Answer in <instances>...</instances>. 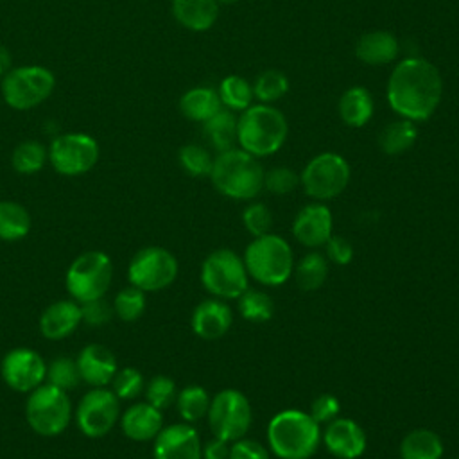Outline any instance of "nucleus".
<instances>
[{"instance_id": "a19ab883", "label": "nucleus", "mask_w": 459, "mask_h": 459, "mask_svg": "<svg viewBox=\"0 0 459 459\" xmlns=\"http://www.w3.org/2000/svg\"><path fill=\"white\" fill-rule=\"evenodd\" d=\"M111 385H113L111 391L117 394L118 400H133L145 387L142 373L138 369H134V368L117 369V373H115V377L111 380Z\"/></svg>"}, {"instance_id": "e433bc0d", "label": "nucleus", "mask_w": 459, "mask_h": 459, "mask_svg": "<svg viewBox=\"0 0 459 459\" xmlns=\"http://www.w3.org/2000/svg\"><path fill=\"white\" fill-rule=\"evenodd\" d=\"M113 310L126 323L136 321L143 314V310H145V292L136 289V287H133V285L122 289L115 296Z\"/></svg>"}, {"instance_id": "a18cd8bd", "label": "nucleus", "mask_w": 459, "mask_h": 459, "mask_svg": "<svg viewBox=\"0 0 459 459\" xmlns=\"http://www.w3.org/2000/svg\"><path fill=\"white\" fill-rule=\"evenodd\" d=\"M339 411H341V403L339 400L330 394V393H323L319 396H316L310 403V411L308 414L319 423V425H326L328 421L335 420L339 416Z\"/></svg>"}, {"instance_id": "f3484780", "label": "nucleus", "mask_w": 459, "mask_h": 459, "mask_svg": "<svg viewBox=\"0 0 459 459\" xmlns=\"http://www.w3.org/2000/svg\"><path fill=\"white\" fill-rule=\"evenodd\" d=\"M197 430L183 421L163 427L154 437V459H203Z\"/></svg>"}, {"instance_id": "7c9ffc66", "label": "nucleus", "mask_w": 459, "mask_h": 459, "mask_svg": "<svg viewBox=\"0 0 459 459\" xmlns=\"http://www.w3.org/2000/svg\"><path fill=\"white\" fill-rule=\"evenodd\" d=\"M418 138V129L412 120L402 118L387 124L380 136L378 143L385 154H402L409 151Z\"/></svg>"}, {"instance_id": "de8ad7c7", "label": "nucleus", "mask_w": 459, "mask_h": 459, "mask_svg": "<svg viewBox=\"0 0 459 459\" xmlns=\"http://www.w3.org/2000/svg\"><path fill=\"white\" fill-rule=\"evenodd\" d=\"M323 247H325L326 260L337 265H346L353 258V246L344 237L332 235Z\"/></svg>"}, {"instance_id": "c85d7f7f", "label": "nucleus", "mask_w": 459, "mask_h": 459, "mask_svg": "<svg viewBox=\"0 0 459 459\" xmlns=\"http://www.w3.org/2000/svg\"><path fill=\"white\" fill-rule=\"evenodd\" d=\"M237 117L228 109H219L204 124V136L219 151H230L237 143Z\"/></svg>"}, {"instance_id": "09e8293b", "label": "nucleus", "mask_w": 459, "mask_h": 459, "mask_svg": "<svg viewBox=\"0 0 459 459\" xmlns=\"http://www.w3.org/2000/svg\"><path fill=\"white\" fill-rule=\"evenodd\" d=\"M203 459H228L230 457V443L219 437H212L201 448Z\"/></svg>"}, {"instance_id": "a878e982", "label": "nucleus", "mask_w": 459, "mask_h": 459, "mask_svg": "<svg viewBox=\"0 0 459 459\" xmlns=\"http://www.w3.org/2000/svg\"><path fill=\"white\" fill-rule=\"evenodd\" d=\"M339 115L350 127H362L373 115V99L362 86H351L339 99Z\"/></svg>"}, {"instance_id": "6ab92c4d", "label": "nucleus", "mask_w": 459, "mask_h": 459, "mask_svg": "<svg viewBox=\"0 0 459 459\" xmlns=\"http://www.w3.org/2000/svg\"><path fill=\"white\" fill-rule=\"evenodd\" d=\"M233 323V312L224 299L208 298L192 312V330L204 341H215L226 335Z\"/></svg>"}, {"instance_id": "79ce46f5", "label": "nucleus", "mask_w": 459, "mask_h": 459, "mask_svg": "<svg viewBox=\"0 0 459 459\" xmlns=\"http://www.w3.org/2000/svg\"><path fill=\"white\" fill-rule=\"evenodd\" d=\"M242 222L249 235L262 237L265 233H271L273 215L264 203H251L242 212Z\"/></svg>"}, {"instance_id": "4468645a", "label": "nucleus", "mask_w": 459, "mask_h": 459, "mask_svg": "<svg viewBox=\"0 0 459 459\" xmlns=\"http://www.w3.org/2000/svg\"><path fill=\"white\" fill-rule=\"evenodd\" d=\"M52 167L65 176H79L88 172L99 160L97 142L84 133H70L57 136L48 152Z\"/></svg>"}, {"instance_id": "4be33fe9", "label": "nucleus", "mask_w": 459, "mask_h": 459, "mask_svg": "<svg viewBox=\"0 0 459 459\" xmlns=\"http://www.w3.org/2000/svg\"><path fill=\"white\" fill-rule=\"evenodd\" d=\"M120 427L133 441H151L163 429V414L151 403L138 402L122 414Z\"/></svg>"}, {"instance_id": "aec40b11", "label": "nucleus", "mask_w": 459, "mask_h": 459, "mask_svg": "<svg viewBox=\"0 0 459 459\" xmlns=\"http://www.w3.org/2000/svg\"><path fill=\"white\" fill-rule=\"evenodd\" d=\"M75 362L81 373V380H84L91 387H104L111 384L118 369L115 355L102 344L84 346L79 351Z\"/></svg>"}, {"instance_id": "39448f33", "label": "nucleus", "mask_w": 459, "mask_h": 459, "mask_svg": "<svg viewBox=\"0 0 459 459\" xmlns=\"http://www.w3.org/2000/svg\"><path fill=\"white\" fill-rule=\"evenodd\" d=\"M287 138V120L280 109L256 104L244 109L237 122V142L240 149L260 158L274 154Z\"/></svg>"}, {"instance_id": "9d476101", "label": "nucleus", "mask_w": 459, "mask_h": 459, "mask_svg": "<svg viewBox=\"0 0 459 459\" xmlns=\"http://www.w3.org/2000/svg\"><path fill=\"white\" fill-rule=\"evenodd\" d=\"M350 176V165L341 154L321 152L305 165L299 174V185L308 197L323 203L342 194Z\"/></svg>"}, {"instance_id": "dca6fc26", "label": "nucleus", "mask_w": 459, "mask_h": 459, "mask_svg": "<svg viewBox=\"0 0 459 459\" xmlns=\"http://www.w3.org/2000/svg\"><path fill=\"white\" fill-rule=\"evenodd\" d=\"M325 448L337 459H359L368 446L364 429L350 418H335L321 432Z\"/></svg>"}, {"instance_id": "412c9836", "label": "nucleus", "mask_w": 459, "mask_h": 459, "mask_svg": "<svg viewBox=\"0 0 459 459\" xmlns=\"http://www.w3.org/2000/svg\"><path fill=\"white\" fill-rule=\"evenodd\" d=\"M81 321V305L75 299H59L43 310L39 317V332L48 341H61L68 337Z\"/></svg>"}, {"instance_id": "0eeeda50", "label": "nucleus", "mask_w": 459, "mask_h": 459, "mask_svg": "<svg viewBox=\"0 0 459 459\" xmlns=\"http://www.w3.org/2000/svg\"><path fill=\"white\" fill-rule=\"evenodd\" d=\"M203 287L219 299H237L249 287V274L242 256L233 249L212 251L201 265Z\"/></svg>"}, {"instance_id": "20e7f679", "label": "nucleus", "mask_w": 459, "mask_h": 459, "mask_svg": "<svg viewBox=\"0 0 459 459\" xmlns=\"http://www.w3.org/2000/svg\"><path fill=\"white\" fill-rule=\"evenodd\" d=\"M242 260L249 278L265 287L283 285L294 271L290 244L274 233L255 237L247 244Z\"/></svg>"}, {"instance_id": "a211bd4d", "label": "nucleus", "mask_w": 459, "mask_h": 459, "mask_svg": "<svg viewBox=\"0 0 459 459\" xmlns=\"http://www.w3.org/2000/svg\"><path fill=\"white\" fill-rule=\"evenodd\" d=\"M292 235L305 247H323L333 235V217L330 208L319 201L303 206L294 217Z\"/></svg>"}, {"instance_id": "6e6552de", "label": "nucleus", "mask_w": 459, "mask_h": 459, "mask_svg": "<svg viewBox=\"0 0 459 459\" xmlns=\"http://www.w3.org/2000/svg\"><path fill=\"white\" fill-rule=\"evenodd\" d=\"M113 265L106 253L86 251L79 255L68 267L65 283L68 294L77 303L104 298L111 285Z\"/></svg>"}, {"instance_id": "37998d69", "label": "nucleus", "mask_w": 459, "mask_h": 459, "mask_svg": "<svg viewBox=\"0 0 459 459\" xmlns=\"http://www.w3.org/2000/svg\"><path fill=\"white\" fill-rule=\"evenodd\" d=\"M299 185V176L289 167H274L264 174V188L276 195H287Z\"/></svg>"}, {"instance_id": "c03bdc74", "label": "nucleus", "mask_w": 459, "mask_h": 459, "mask_svg": "<svg viewBox=\"0 0 459 459\" xmlns=\"http://www.w3.org/2000/svg\"><path fill=\"white\" fill-rule=\"evenodd\" d=\"M113 314V307L104 298L81 303V316L88 326H104L111 321Z\"/></svg>"}, {"instance_id": "c9c22d12", "label": "nucleus", "mask_w": 459, "mask_h": 459, "mask_svg": "<svg viewBox=\"0 0 459 459\" xmlns=\"http://www.w3.org/2000/svg\"><path fill=\"white\" fill-rule=\"evenodd\" d=\"M45 158H47V151L39 142L36 140L22 142L13 152V167L20 174H34L43 167Z\"/></svg>"}, {"instance_id": "f704fd0d", "label": "nucleus", "mask_w": 459, "mask_h": 459, "mask_svg": "<svg viewBox=\"0 0 459 459\" xmlns=\"http://www.w3.org/2000/svg\"><path fill=\"white\" fill-rule=\"evenodd\" d=\"M289 90V79L280 70H265L262 72L253 86V95L262 102H274L281 99Z\"/></svg>"}, {"instance_id": "8fccbe9b", "label": "nucleus", "mask_w": 459, "mask_h": 459, "mask_svg": "<svg viewBox=\"0 0 459 459\" xmlns=\"http://www.w3.org/2000/svg\"><path fill=\"white\" fill-rule=\"evenodd\" d=\"M9 66H11V56H9V52L0 45V75L5 74V72L9 70Z\"/></svg>"}, {"instance_id": "4c0bfd02", "label": "nucleus", "mask_w": 459, "mask_h": 459, "mask_svg": "<svg viewBox=\"0 0 459 459\" xmlns=\"http://www.w3.org/2000/svg\"><path fill=\"white\" fill-rule=\"evenodd\" d=\"M179 163L186 174L194 178H203V176H210L213 167V158L204 147L195 143H186L179 149Z\"/></svg>"}, {"instance_id": "c756f323", "label": "nucleus", "mask_w": 459, "mask_h": 459, "mask_svg": "<svg viewBox=\"0 0 459 459\" xmlns=\"http://www.w3.org/2000/svg\"><path fill=\"white\" fill-rule=\"evenodd\" d=\"M30 231L29 212L14 201H0V240H22Z\"/></svg>"}, {"instance_id": "ea45409f", "label": "nucleus", "mask_w": 459, "mask_h": 459, "mask_svg": "<svg viewBox=\"0 0 459 459\" xmlns=\"http://www.w3.org/2000/svg\"><path fill=\"white\" fill-rule=\"evenodd\" d=\"M143 389H145V402L151 403L152 407L160 409V411L170 407L176 402V396H178V389H176L174 380L170 377H165V375L152 377Z\"/></svg>"}, {"instance_id": "bb28decb", "label": "nucleus", "mask_w": 459, "mask_h": 459, "mask_svg": "<svg viewBox=\"0 0 459 459\" xmlns=\"http://www.w3.org/2000/svg\"><path fill=\"white\" fill-rule=\"evenodd\" d=\"M221 97L212 88H194L188 90L181 100L179 109L181 113L194 122H206L221 109Z\"/></svg>"}, {"instance_id": "cd10ccee", "label": "nucleus", "mask_w": 459, "mask_h": 459, "mask_svg": "<svg viewBox=\"0 0 459 459\" xmlns=\"http://www.w3.org/2000/svg\"><path fill=\"white\" fill-rule=\"evenodd\" d=\"M294 280L301 290H317L328 274V260L321 251H308L303 258L294 264Z\"/></svg>"}, {"instance_id": "1a4fd4ad", "label": "nucleus", "mask_w": 459, "mask_h": 459, "mask_svg": "<svg viewBox=\"0 0 459 459\" xmlns=\"http://www.w3.org/2000/svg\"><path fill=\"white\" fill-rule=\"evenodd\" d=\"M206 418L213 437L233 443L249 432L253 421L251 403L244 393L222 389L210 400Z\"/></svg>"}, {"instance_id": "7ed1b4c3", "label": "nucleus", "mask_w": 459, "mask_h": 459, "mask_svg": "<svg viewBox=\"0 0 459 459\" xmlns=\"http://www.w3.org/2000/svg\"><path fill=\"white\" fill-rule=\"evenodd\" d=\"M264 169L256 156L244 149L219 152L210 172L213 186L226 197L237 201L255 199L264 188Z\"/></svg>"}, {"instance_id": "ddd939ff", "label": "nucleus", "mask_w": 459, "mask_h": 459, "mask_svg": "<svg viewBox=\"0 0 459 459\" xmlns=\"http://www.w3.org/2000/svg\"><path fill=\"white\" fill-rule=\"evenodd\" d=\"M118 414L120 400L117 394L104 387H93L81 398L75 409V423L84 436L102 437L115 427Z\"/></svg>"}, {"instance_id": "393cba45", "label": "nucleus", "mask_w": 459, "mask_h": 459, "mask_svg": "<svg viewBox=\"0 0 459 459\" xmlns=\"http://www.w3.org/2000/svg\"><path fill=\"white\" fill-rule=\"evenodd\" d=\"M443 452L441 437L430 429H414L400 443V459H441Z\"/></svg>"}, {"instance_id": "3c124183", "label": "nucleus", "mask_w": 459, "mask_h": 459, "mask_svg": "<svg viewBox=\"0 0 459 459\" xmlns=\"http://www.w3.org/2000/svg\"><path fill=\"white\" fill-rule=\"evenodd\" d=\"M219 5L222 4V5H231V4H237L238 0H215Z\"/></svg>"}, {"instance_id": "b1692460", "label": "nucleus", "mask_w": 459, "mask_h": 459, "mask_svg": "<svg viewBox=\"0 0 459 459\" xmlns=\"http://www.w3.org/2000/svg\"><path fill=\"white\" fill-rule=\"evenodd\" d=\"M172 14L183 27L201 32L215 23L219 4L215 0H172Z\"/></svg>"}, {"instance_id": "49530a36", "label": "nucleus", "mask_w": 459, "mask_h": 459, "mask_svg": "<svg viewBox=\"0 0 459 459\" xmlns=\"http://www.w3.org/2000/svg\"><path fill=\"white\" fill-rule=\"evenodd\" d=\"M228 459H269V450L249 437H240L230 443V457Z\"/></svg>"}, {"instance_id": "9b49d317", "label": "nucleus", "mask_w": 459, "mask_h": 459, "mask_svg": "<svg viewBox=\"0 0 459 459\" xmlns=\"http://www.w3.org/2000/svg\"><path fill=\"white\" fill-rule=\"evenodd\" d=\"M176 256L160 246H149L134 253L129 262V283L143 292H154L169 287L178 276Z\"/></svg>"}, {"instance_id": "473e14b6", "label": "nucleus", "mask_w": 459, "mask_h": 459, "mask_svg": "<svg viewBox=\"0 0 459 459\" xmlns=\"http://www.w3.org/2000/svg\"><path fill=\"white\" fill-rule=\"evenodd\" d=\"M238 312L244 319L251 323H265L273 317L274 303L271 296L260 289L247 287L238 298Z\"/></svg>"}, {"instance_id": "2f4dec72", "label": "nucleus", "mask_w": 459, "mask_h": 459, "mask_svg": "<svg viewBox=\"0 0 459 459\" xmlns=\"http://www.w3.org/2000/svg\"><path fill=\"white\" fill-rule=\"evenodd\" d=\"M210 396L201 385H186L176 396V407L183 421L194 423L206 416L210 407Z\"/></svg>"}, {"instance_id": "f257e3e1", "label": "nucleus", "mask_w": 459, "mask_h": 459, "mask_svg": "<svg viewBox=\"0 0 459 459\" xmlns=\"http://www.w3.org/2000/svg\"><path fill=\"white\" fill-rule=\"evenodd\" d=\"M443 82L437 68L423 57L400 61L387 82V100L407 120H427L441 100Z\"/></svg>"}, {"instance_id": "f8f14e48", "label": "nucleus", "mask_w": 459, "mask_h": 459, "mask_svg": "<svg viewBox=\"0 0 459 459\" xmlns=\"http://www.w3.org/2000/svg\"><path fill=\"white\" fill-rule=\"evenodd\" d=\"M54 75L43 66H22L9 72L2 82V95L14 109H29L43 102L54 88Z\"/></svg>"}, {"instance_id": "f03ea898", "label": "nucleus", "mask_w": 459, "mask_h": 459, "mask_svg": "<svg viewBox=\"0 0 459 459\" xmlns=\"http://www.w3.org/2000/svg\"><path fill=\"white\" fill-rule=\"evenodd\" d=\"M321 425L301 409L276 412L267 425V445L280 459H308L321 445Z\"/></svg>"}, {"instance_id": "2eb2a0df", "label": "nucleus", "mask_w": 459, "mask_h": 459, "mask_svg": "<svg viewBox=\"0 0 459 459\" xmlns=\"http://www.w3.org/2000/svg\"><path fill=\"white\" fill-rule=\"evenodd\" d=\"M0 373L11 389L30 393L47 378V364L43 357L30 348H13L4 355Z\"/></svg>"}, {"instance_id": "5701e85b", "label": "nucleus", "mask_w": 459, "mask_h": 459, "mask_svg": "<svg viewBox=\"0 0 459 459\" xmlns=\"http://www.w3.org/2000/svg\"><path fill=\"white\" fill-rule=\"evenodd\" d=\"M355 54L368 65H387L398 56V39L387 30L366 32L355 45Z\"/></svg>"}, {"instance_id": "72a5a7b5", "label": "nucleus", "mask_w": 459, "mask_h": 459, "mask_svg": "<svg viewBox=\"0 0 459 459\" xmlns=\"http://www.w3.org/2000/svg\"><path fill=\"white\" fill-rule=\"evenodd\" d=\"M219 97L221 102L230 109H247L251 106L253 88L246 79L238 75H228L219 86Z\"/></svg>"}, {"instance_id": "58836bf2", "label": "nucleus", "mask_w": 459, "mask_h": 459, "mask_svg": "<svg viewBox=\"0 0 459 459\" xmlns=\"http://www.w3.org/2000/svg\"><path fill=\"white\" fill-rule=\"evenodd\" d=\"M47 380L48 384L68 391L77 387L81 382V373L77 368V362L68 357H57L47 366Z\"/></svg>"}, {"instance_id": "423d86ee", "label": "nucleus", "mask_w": 459, "mask_h": 459, "mask_svg": "<svg viewBox=\"0 0 459 459\" xmlns=\"http://www.w3.org/2000/svg\"><path fill=\"white\" fill-rule=\"evenodd\" d=\"M25 418L36 434L45 437L57 436L72 420V400L66 391L48 382L41 384L29 393Z\"/></svg>"}]
</instances>
